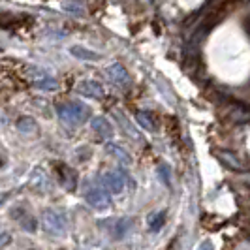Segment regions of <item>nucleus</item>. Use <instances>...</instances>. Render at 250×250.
<instances>
[{"instance_id": "9", "label": "nucleus", "mask_w": 250, "mask_h": 250, "mask_svg": "<svg viewBox=\"0 0 250 250\" xmlns=\"http://www.w3.org/2000/svg\"><path fill=\"white\" fill-rule=\"evenodd\" d=\"M90 126H92V130H94L98 136H102V138H109L113 134V126L109 125V121H107L105 117H94Z\"/></svg>"}, {"instance_id": "22", "label": "nucleus", "mask_w": 250, "mask_h": 250, "mask_svg": "<svg viewBox=\"0 0 250 250\" xmlns=\"http://www.w3.org/2000/svg\"><path fill=\"white\" fill-rule=\"evenodd\" d=\"M239 181H241L245 187L250 188V171H247V169H245V171H241V177H239Z\"/></svg>"}, {"instance_id": "15", "label": "nucleus", "mask_w": 250, "mask_h": 250, "mask_svg": "<svg viewBox=\"0 0 250 250\" xmlns=\"http://www.w3.org/2000/svg\"><path fill=\"white\" fill-rule=\"evenodd\" d=\"M17 128H19V132H23V134H34L38 130V125L34 123V119L25 117V119H19V121H17Z\"/></svg>"}, {"instance_id": "24", "label": "nucleus", "mask_w": 250, "mask_h": 250, "mask_svg": "<svg viewBox=\"0 0 250 250\" xmlns=\"http://www.w3.org/2000/svg\"><path fill=\"white\" fill-rule=\"evenodd\" d=\"M4 200H6V196H4V194H0V203H2Z\"/></svg>"}, {"instance_id": "8", "label": "nucleus", "mask_w": 250, "mask_h": 250, "mask_svg": "<svg viewBox=\"0 0 250 250\" xmlns=\"http://www.w3.org/2000/svg\"><path fill=\"white\" fill-rule=\"evenodd\" d=\"M107 75H109V79H111L115 85H119V87H128L130 85V75L126 72V68L123 64H111L109 68H107Z\"/></svg>"}, {"instance_id": "16", "label": "nucleus", "mask_w": 250, "mask_h": 250, "mask_svg": "<svg viewBox=\"0 0 250 250\" xmlns=\"http://www.w3.org/2000/svg\"><path fill=\"white\" fill-rule=\"evenodd\" d=\"M115 117H117V121H119V125H121V126H123V128H125V132H126V134H128V136H132V138L136 139V141H141V136H139V132H136V128H134V126L130 125V123L126 121V119H125V117H123V115H121V113H117Z\"/></svg>"}, {"instance_id": "17", "label": "nucleus", "mask_w": 250, "mask_h": 250, "mask_svg": "<svg viewBox=\"0 0 250 250\" xmlns=\"http://www.w3.org/2000/svg\"><path fill=\"white\" fill-rule=\"evenodd\" d=\"M34 85H36L38 88H42V90H55V88H57V81L45 74L43 77L36 79V81H34Z\"/></svg>"}, {"instance_id": "6", "label": "nucleus", "mask_w": 250, "mask_h": 250, "mask_svg": "<svg viewBox=\"0 0 250 250\" xmlns=\"http://www.w3.org/2000/svg\"><path fill=\"white\" fill-rule=\"evenodd\" d=\"M216 158H218V162L222 164V166H226V167H228V169H231V171L241 173V171H245V169H247L245 162L239 158L235 152H229V150H218V152H216Z\"/></svg>"}, {"instance_id": "11", "label": "nucleus", "mask_w": 250, "mask_h": 250, "mask_svg": "<svg viewBox=\"0 0 250 250\" xmlns=\"http://www.w3.org/2000/svg\"><path fill=\"white\" fill-rule=\"evenodd\" d=\"M59 171H61L59 179H61V183L64 185V188L66 190H75V187H77V177H75L74 171L70 167H66V166H61Z\"/></svg>"}, {"instance_id": "4", "label": "nucleus", "mask_w": 250, "mask_h": 250, "mask_svg": "<svg viewBox=\"0 0 250 250\" xmlns=\"http://www.w3.org/2000/svg\"><path fill=\"white\" fill-rule=\"evenodd\" d=\"M77 92L85 98H92V100H102L104 98V87L98 81L92 79H83L77 83Z\"/></svg>"}, {"instance_id": "20", "label": "nucleus", "mask_w": 250, "mask_h": 250, "mask_svg": "<svg viewBox=\"0 0 250 250\" xmlns=\"http://www.w3.org/2000/svg\"><path fill=\"white\" fill-rule=\"evenodd\" d=\"M158 173L162 175L164 183H166V185H169V181H171V169H169V166H166V164H162V166L158 167Z\"/></svg>"}, {"instance_id": "12", "label": "nucleus", "mask_w": 250, "mask_h": 250, "mask_svg": "<svg viewBox=\"0 0 250 250\" xmlns=\"http://www.w3.org/2000/svg\"><path fill=\"white\" fill-rule=\"evenodd\" d=\"M70 53L74 55L75 59H79V61H88V62L98 61V55H96V53L85 49V47H81V45H72V47H70Z\"/></svg>"}, {"instance_id": "23", "label": "nucleus", "mask_w": 250, "mask_h": 250, "mask_svg": "<svg viewBox=\"0 0 250 250\" xmlns=\"http://www.w3.org/2000/svg\"><path fill=\"white\" fill-rule=\"evenodd\" d=\"M8 243H10V235L8 233H0V247H4Z\"/></svg>"}, {"instance_id": "1", "label": "nucleus", "mask_w": 250, "mask_h": 250, "mask_svg": "<svg viewBox=\"0 0 250 250\" xmlns=\"http://www.w3.org/2000/svg\"><path fill=\"white\" fill-rule=\"evenodd\" d=\"M57 115L64 126L75 128V126L83 125L87 121L90 111L81 102H64V104L57 105Z\"/></svg>"}, {"instance_id": "19", "label": "nucleus", "mask_w": 250, "mask_h": 250, "mask_svg": "<svg viewBox=\"0 0 250 250\" xmlns=\"http://www.w3.org/2000/svg\"><path fill=\"white\" fill-rule=\"evenodd\" d=\"M62 8L66 10V12H72V13L81 12V4H77V2H74V0H64Z\"/></svg>"}, {"instance_id": "13", "label": "nucleus", "mask_w": 250, "mask_h": 250, "mask_svg": "<svg viewBox=\"0 0 250 250\" xmlns=\"http://www.w3.org/2000/svg\"><path fill=\"white\" fill-rule=\"evenodd\" d=\"M166 222V213L164 211H156V213H150L147 218V226H149L150 231H160V228Z\"/></svg>"}, {"instance_id": "3", "label": "nucleus", "mask_w": 250, "mask_h": 250, "mask_svg": "<svg viewBox=\"0 0 250 250\" xmlns=\"http://www.w3.org/2000/svg\"><path fill=\"white\" fill-rule=\"evenodd\" d=\"M85 198H87V203L92 209L104 211V209L111 207V196L107 194L105 188H92V190H88Z\"/></svg>"}, {"instance_id": "5", "label": "nucleus", "mask_w": 250, "mask_h": 250, "mask_svg": "<svg viewBox=\"0 0 250 250\" xmlns=\"http://www.w3.org/2000/svg\"><path fill=\"white\" fill-rule=\"evenodd\" d=\"M226 115H228L229 121L235 123V125H247V123H250V107L245 105V104H239V102L229 104Z\"/></svg>"}, {"instance_id": "25", "label": "nucleus", "mask_w": 250, "mask_h": 250, "mask_svg": "<svg viewBox=\"0 0 250 250\" xmlns=\"http://www.w3.org/2000/svg\"><path fill=\"white\" fill-rule=\"evenodd\" d=\"M143 2H150V0H143Z\"/></svg>"}, {"instance_id": "21", "label": "nucleus", "mask_w": 250, "mask_h": 250, "mask_svg": "<svg viewBox=\"0 0 250 250\" xmlns=\"http://www.w3.org/2000/svg\"><path fill=\"white\" fill-rule=\"evenodd\" d=\"M21 226L26 228L28 231H34V229H36V220H32L30 216H26V218L23 216V218H21Z\"/></svg>"}, {"instance_id": "2", "label": "nucleus", "mask_w": 250, "mask_h": 250, "mask_svg": "<svg viewBox=\"0 0 250 250\" xmlns=\"http://www.w3.org/2000/svg\"><path fill=\"white\" fill-rule=\"evenodd\" d=\"M42 226L49 235H64L68 231V216L59 209H45L42 213Z\"/></svg>"}, {"instance_id": "18", "label": "nucleus", "mask_w": 250, "mask_h": 250, "mask_svg": "<svg viewBox=\"0 0 250 250\" xmlns=\"http://www.w3.org/2000/svg\"><path fill=\"white\" fill-rule=\"evenodd\" d=\"M107 149H109V152H111V154H115V156H117V158H119L121 162H125V164H130V162H132L130 154H128V152H125V150L121 149L119 145H115V143H109V147H107Z\"/></svg>"}, {"instance_id": "7", "label": "nucleus", "mask_w": 250, "mask_h": 250, "mask_svg": "<svg viewBox=\"0 0 250 250\" xmlns=\"http://www.w3.org/2000/svg\"><path fill=\"white\" fill-rule=\"evenodd\" d=\"M102 187L113 194H121L125 190V175L123 173H104L100 177Z\"/></svg>"}, {"instance_id": "10", "label": "nucleus", "mask_w": 250, "mask_h": 250, "mask_svg": "<svg viewBox=\"0 0 250 250\" xmlns=\"http://www.w3.org/2000/svg\"><path fill=\"white\" fill-rule=\"evenodd\" d=\"M132 229V220L130 218H119L111 224V233L115 239H123Z\"/></svg>"}, {"instance_id": "14", "label": "nucleus", "mask_w": 250, "mask_h": 250, "mask_svg": "<svg viewBox=\"0 0 250 250\" xmlns=\"http://www.w3.org/2000/svg\"><path fill=\"white\" fill-rule=\"evenodd\" d=\"M136 119H138L139 126H141V128H145L147 132H156V125H154V121L150 119V113L136 111Z\"/></svg>"}]
</instances>
